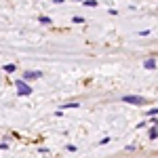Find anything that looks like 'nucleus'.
<instances>
[{"label":"nucleus","mask_w":158,"mask_h":158,"mask_svg":"<svg viewBox=\"0 0 158 158\" xmlns=\"http://www.w3.org/2000/svg\"><path fill=\"white\" fill-rule=\"evenodd\" d=\"M17 93L19 95H23V97H27V95H32V86L25 82V78H21V80H17Z\"/></svg>","instance_id":"1"},{"label":"nucleus","mask_w":158,"mask_h":158,"mask_svg":"<svg viewBox=\"0 0 158 158\" xmlns=\"http://www.w3.org/2000/svg\"><path fill=\"white\" fill-rule=\"evenodd\" d=\"M122 101L124 103H133V106H143L146 103V97H141V95H124Z\"/></svg>","instance_id":"2"},{"label":"nucleus","mask_w":158,"mask_h":158,"mask_svg":"<svg viewBox=\"0 0 158 158\" xmlns=\"http://www.w3.org/2000/svg\"><path fill=\"white\" fill-rule=\"evenodd\" d=\"M23 78H25V80H34V78H42V72H34V70H30V72H23Z\"/></svg>","instance_id":"3"},{"label":"nucleus","mask_w":158,"mask_h":158,"mask_svg":"<svg viewBox=\"0 0 158 158\" xmlns=\"http://www.w3.org/2000/svg\"><path fill=\"white\" fill-rule=\"evenodd\" d=\"M143 68H146V70H156V59H152V57L146 59L143 61Z\"/></svg>","instance_id":"4"},{"label":"nucleus","mask_w":158,"mask_h":158,"mask_svg":"<svg viewBox=\"0 0 158 158\" xmlns=\"http://www.w3.org/2000/svg\"><path fill=\"white\" fill-rule=\"evenodd\" d=\"M38 21H40L42 25H51V23H53V19L47 17V15H38Z\"/></svg>","instance_id":"5"},{"label":"nucleus","mask_w":158,"mask_h":158,"mask_svg":"<svg viewBox=\"0 0 158 158\" xmlns=\"http://www.w3.org/2000/svg\"><path fill=\"white\" fill-rule=\"evenodd\" d=\"M76 110V108H80V103H76V101H70V103H65V106H61V110Z\"/></svg>","instance_id":"6"},{"label":"nucleus","mask_w":158,"mask_h":158,"mask_svg":"<svg viewBox=\"0 0 158 158\" xmlns=\"http://www.w3.org/2000/svg\"><path fill=\"white\" fill-rule=\"evenodd\" d=\"M2 72H6V74L15 72V65H13V63H6V65H2Z\"/></svg>","instance_id":"7"},{"label":"nucleus","mask_w":158,"mask_h":158,"mask_svg":"<svg viewBox=\"0 0 158 158\" xmlns=\"http://www.w3.org/2000/svg\"><path fill=\"white\" fill-rule=\"evenodd\" d=\"M150 139H158V127H152L150 129Z\"/></svg>","instance_id":"8"},{"label":"nucleus","mask_w":158,"mask_h":158,"mask_svg":"<svg viewBox=\"0 0 158 158\" xmlns=\"http://www.w3.org/2000/svg\"><path fill=\"white\" fill-rule=\"evenodd\" d=\"M82 4L89 6V9H93V6H97V0H82Z\"/></svg>","instance_id":"9"},{"label":"nucleus","mask_w":158,"mask_h":158,"mask_svg":"<svg viewBox=\"0 0 158 158\" xmlns=\"http://www.w3.org/2000/svg\"><path fill=\"white\" fill-rule=\"evenodd\" d=\"M85 21H86V19H82V17H78V15H76V17H72V23H76V25H82Z\"/></svg>","instance_id":"10"},{"label":"nucleus","mask_w":158,"mask_h":158,"mask_svg":"<svg viewBox=\"0 0 158 158\" xmlns=\"http://www.w3.org/2000/svg\"><path fill=\"white\" fill-rule=\"evenodd\" d=\"M148 116H158V108H152V110H148Z\"/></svg>","instance_id":"11"},{"label":"nucleus","mask_w":158,"mask_h":158,"mask_svg":"<svg viewBox=\"0 0 158 158\" xmlns=\"http://www.w3.org/2000/svg\"><path fill=\"white\" fill-rule=\"evenodd\" d=\"M106 143H110V137H103V139H99V146H106Z\"/></svg>","instance_id":"12"},{"label":"nucleus","mask_w":158,"mask_h":158,"mask_svg":"<svg viewBox=\"0 0 158 158\" xmlns=\"http://www.w3.org/2000/svg\"><path fill=\"white\" fill-rule=\"evenodd\" d=\"M150 122H152V127H158V116H152V120H150Z\"/></svg>","instance_id":"13"},{"label":"nucleus","mask_w":158,"mask_h":158,"mask_svg":"<svg viewBox=\"0 0 158 158\" xmlns=\"http://www.w3.org/2000/svg\"><path fill=\"white\" fill-rule=\"evenodd\" d=\"M53 2H55V4H59V2H63V0H53Z\"/></svg>","instance_id":"14"}]
</instances>
